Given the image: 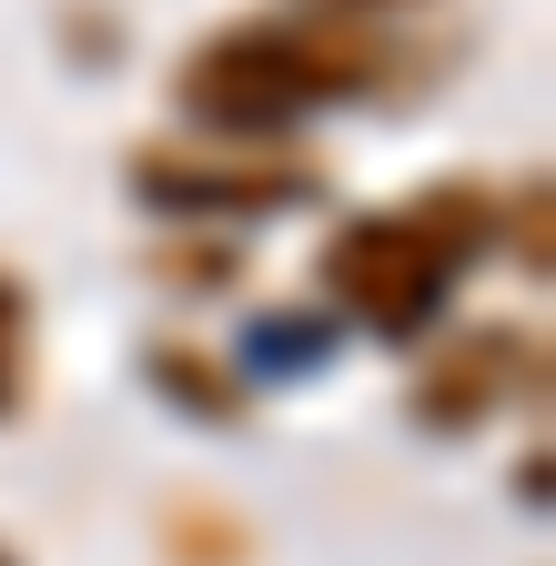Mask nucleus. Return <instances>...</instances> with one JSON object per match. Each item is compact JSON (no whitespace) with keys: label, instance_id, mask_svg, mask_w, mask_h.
I'll use <instances>...</instances> for the list:
<instances>
[{"label":"nucleus","instance_id":"obj_1","mask_svg":"<svg viewBox=\"0 0 556 566\" xmlns=\"http://www.w3.org/2000/svg\"><path fill=\"white\" fill-rule=\"evenodd\" d=\"M405 71V51L375 31V21H344V11H253V21H223L202 31L172 71V102L192 132H223V142H294L314 112H344V102H375Z\"/></svg>","mask_w":556,"mask_h":566},{"label":"nucleus","instance_id":"obj_2","mask_svg":"<svg viewBox=\"0 0 556 566\" xmlns=\"http://www.w3.org/2000/svg\"><path fill=\"white\" fill-rule=\"evenodd\" d=\"M496 253V192L475 182H436L415 202L355 212L334 243H324V304L344 324H365L375 344H426L455 304V283Z\"/></svg>","mask_w":556,"mask_h":566},{"label":"nucleus","instance_id":"obj_3","mask_svg":"<svg viewBox=\"0 0 556 566\" xmlns=\"http://www.w3.org/2000/svg\"><path fill=\"white\" fill-rule=\"evenodd\" d=\"M132 192L172 223H263V212H294L324 192L304 142H223V132H192V142H143L132 153Z\"/></svg>","mask_w":556,"mask_h":566},{"label":"nucleus","instance_id":"obj_4","mask_svg":"<svg viewBox=\"0 0 556 566\" xmlns=\"http://www.w3.org/2000/svg\"><path fill=\"white\" fill-rule=\"evenodd\" d=\"M546 395V334L536 324H445L436 354L415 365V424L426 436H475L516 405Z\"/></svg>","mask_w":556,"mask_h":566},{"label":"nucleus","instance_id":"obj_5","mask_svg":"<svg viewBox=\"0 0 556 566\" xmlns=\"http://www.w3.org/2000/svg\"><path fill=\"white\" fill-rule=\"evenodd\" d=\"M153 385L182 405V415H202V424H243V385L213 365V354H202V344H153Z\"/></svg>","mask_w":556,"mask_h":566},{"label":"nucleus","instance_id":"obj_6","mask_svg":"<svg viewBox=\"0 0 556 566\" xmlns=\"http://www.w3.org/2000/svg\"><path fill=\"white\" fill-rule=\"evenodd\" d=\"M21 395H31V294L0 273V424L21 415Z\"/></svg>","mask_w":556,"mask_h":566},{"label":"nucleus","instance_id":"obj_7","mask_svg":"<svg viewBox=\"0 0 556 566\" xmlns=\"http://www.w3.org/2000/svg\"><path fill=\"white\" fill-rule=\"evenodd\" d=\"M496 243H506L526 273H546V172H526V182L496 202Z\"/></svg>","mask_w":556,"mask_h":566},{"label":"nucleus","instance_id":"obj_8","mask_svg":"<svg viewBox=\"0 0 556 566\" xmlns=\"http://www.w3.org/2000/svg\"><path fill=\"white\" fill-rule=\"evenodd\" d=\"M314 11H344V21H385V11H415V0H314Z\"/></svg>","mask_w":556,"mask_h":566},{"label":"nucleus","instance_id":"obj_9","mask_svg":"<svg viewBox=\"0 0 556 566\" xmlns=\"http://www.w3.org/2000/svg\"><path fill=\"white\" fill-rule=\"evenodd\" d=\"M0 566H21V556H11V546H0Z\"/></svg>","mask_w":556,"mask_h":566}]
</instances>
